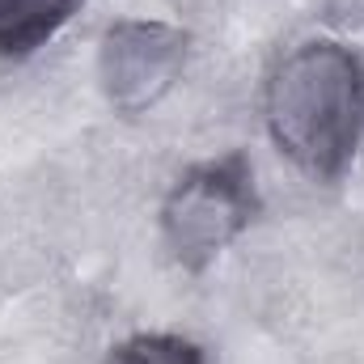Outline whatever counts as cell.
I'll return each instance as SVG.
<instances>
[{
	"instance_id": "obj_2",
	"label": "cell",
	"mask_w": 364,
	"mask_h": 364,
	"mask_svg": "<svg viewBox=\"0 0 364 364\" xmlns=\"http://www.w3.org/2000/svg\"><path fill=\"white\" fill-rule=\"evenodd\" d=\"M255 216V170L242 153L216 157L182 174L161 208L166 246L182 267H208Z\"/></svg>"
},
{
	"instance_id": "obj_4",
	"label": "cell",
	"mask_w": 364,
	"mask_h": 364,
	"mask_svg": "<svg viewBox=\"0 0 364 364\" xmlns=\"http://www.w3.org/2000/svg\"><path fill=\"white\" fill-rule=\"evenodd\" d=\"M77 0H0V55H26L55 38Z\"/></svg>"
},
{
	"instance_id": "obj_5",
	"label": "cell",
	"mask_w": 364,
	"mask_h": 364,
	"mask_svg": "<svg viewBox=\"0 0 364 364\" xmlns=\"http://www.w3.org/2000/svg\"><path fill=\"white\" fill-rule=\"evenodd\" d=\"M106 364H208L203 352L182 335H136L119 343Z\"/></svg>"
},
{
	"instance_id": "obj_3",
	"label": "cell",
	"mask_w": 364,
	"mask_h": 364,
	"mask_svg": "<svg viewBox=\"0 0 364 364\" xmlns=\"http://www.w3.org/2000/svg\"><path fill=\"white\" fill-rule=\"evenodd\" d=\"M182 64H186V34L166 21H119L106 30L97 51L102 90L123 114H140L161 93H170Z\"/></svg>"
},
{
	"instance_id": "obj_1",
	"label": "cell",
	"mask_w": 364,
	"mask_h": 364,
	"mask_svg": "<svg viewBox=\"0 0 364 364\" xmlns=\"http://www.w3.org/2000/svg\"><path fill=\"white\" fill-rule=\"evenodd\" d=\"M267 127L314 178H339L364 132V64L343 43L296 47L267 81Z\"/></svg>"
}]
</instances>
